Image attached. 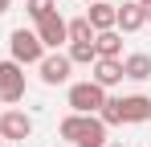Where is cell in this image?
<instances>
[{
  "mask_svg": "<svg viewBox=\"0 0 151 147\" xmlns=\"http://www.w3.org/2000/svg\"><path fill=\"white\" fill-rule=\"evenodd\" d=\"M98 119L106 127H123V122H151V98L147 94H123V98H106L98 110Z\"/></svg>",
  "mask_w": 151,
  "mask_h": 147,
  "instance_id": "2",
  "label": "cell"
},
{
  "mask_svg": "<svg viewBox=\"0 0 151 147\" xmlns=\"http://www.w3.org/2000/svg\"><path fill=\"white\" fill-rule=\"evenodd\" d=\"M53 4H57V0H53Z\"/></svg>",
  "mask_w": 151,
  "mask_h": 147,
  "instance_id": "23",
  "label": "cell"
},
{
  "mask_svg": "<svg viewBox=\"0 0 151 147\" xmlns=\"http://www.w3.org/2000/svg\"><path fill=\"white\" fill-rule=\"evenodd\" d=\"M94 49H98V57H123V37H119V29L94 33Z\"/></svg>",
  "mask_w": 151,
  "mask_h": 147,
  "instance_id": "13",
  "label": "cell"
},
{
  "mask_svg": "<svg viewBox=\"0 0 151 147\" xmlns=\"http://www.w3.org/2000/svg\"><path fill=\"white\" fill-rule=\"evenodd\" d=\"M0 98L4 102H21L25 98V66H17L12 57L0 61Z\"/></svg>",
  "mask_w": 151,
  "mask_h": 147,
  "instance_id": "7",
  "label": "cell"
},
{
  "mask_svg": "<svg viewBox=\"0 0 151 147\" xmlns=\"http://www.w3.org/2000/svg\"><path fill=\"white\" fill-rule=\"evenodd\" d=\"M106 147H127V143H106Z\"/></svg>",
  "mask_w": 151,
  "mask_h": 147,
  "instance_id": "18",
  "label": "cell"
},
{
  "mask_svg": "<svg viewBox=\"0 0 151 147\" xmlns=\"http://www.w3.org/2000/svg\"><path fill=\"white\" fill-rule=\"evenodd\" d=\"M147 24H151V4H147Z\"/></svg>",
  "mask_w": 151,
  "mask_h": 147,
  "instance_id": "17",
  "label": "cell"
},
{
  "mask_svg": "<svg viewBox=\"0 0 151 147\" xmlns=\"http://www.w3.org/2000/svg\"><path fill=\"white\" fill-rule=\"evenodd\" d=\"M86 21H90V29H94V33H106V29H114V21H119V4H110V0H98V4H90V8H86Z\"/></svg>",
  "mask_w": 151,
  "mask_h": 147,
  "instance_id": "11",
  "label": "cell"
},
{
  "mask_svg": "<svg viewBox=\"0 0 151 147\" xmlns=\"http://www.w3.org/2000/svg\"><path fill=\"white\" fill-rule=\"evenodd\" d=\"M102 102H106V90L98 82H74L70 86V110L74 115H98Z\"/></svg>",
  "mask_w": 151,
  "mask_h": 147,
  "instance_id": "4",
  "label": "cell"
},
{
  "mask_svg": "<svg viewBox=\"0 0 151 147\" xmlns=\"http://www.w3.org/2000/svg\"><path fill=\"white\" fill-rule=\"evenodd\" d=\"M139 4H143V8H147V4H151V0H139Z\"/></svg>",
  "mask_w": 151,
  "mask_h": 147,
  "instance_id": "20",
  "label": "cell"
},
{
  "mask_svg": "<svg viewBox=\"0 0 151 147\" xmlns=\"http://www.w3.org/2000/svg\"><path fill=\"white\" fill-rule=\"evenodd\" d=\"M57 147H70V143H57Z\"/></svg>",
  "mask_w": 151,
  "mask_h": 147,
  "instance_id": "21",
  "label": "cell"
},
{
  "mask_svg": "<svg viewBox=\"0 0 151 147\" xmlns=\"http://www.w3.org/2000/svg\"><path fill=\"white\" fill-rule=\"evenodd\" d=\"M33 33L41 37V45H45V49H61V45H70V29H65V17H61L57 8H53L49 17H41Z\"/></svg>",
  "mask_w": 151,
  "mask_h": 147,
  "instance_id": "5",
  "label": "cell"
},
{
  "mask_svg": "<svg viewBox=\"0 0 151 147\" xmlns=\"http://www.w3.org/2000/svg\"><path fill=\"white\" fill-rule=\"evenodd\" d=\"M33 135V119H29L25 110H4L0 115V139H8V143H21V139H29Z\"/></svg>",
  "mask_w": 151,
  "mask_h": 147,
  "instance_id": "8",
  "label": "cell"
},
{
  "mask_svg": "<svg viewBox=\"0 0 151 147\" xmlns=\"http://www.w3.org/2000/svg\"><path fill=\"white\" fill-rule=\"evenodd\" d=\"M70 70H74V61H70L65 53H57V49L37 61V74H41L45 86H65V82H70Z\"/></svg>",
  "mask_w": 151,
  "mask_h": 147,
  "instance_id": "6",
  "label": "cell"
},
{
  "mask_svg": "<svg viewBox=\"0 0 151 147\" xmlns=\"http://www.w3.org/2000/svg\"><path fill=\"white\" fill-rule=\"evenodd\" d=\"M82 4H98V0H82Z\"/></svg>",
  "mask_w": 151,
  "mask_h": 147,
  "instance_id": "19",
  "label": "cell"
},
{
  "mask_svg": "<svg viewBox=\"0 0 151 147\" xmlns=\"http://www.w3.org/2000/svg\"><path fill=\"white\" fill-rule=\"evenodd\" d=\"M65 57H70L74 66H94V61H98V49H94V41H70Z\"/></svg>",
  "mask_w": 151,
  "mask_h": 147,
  "instance_id": "14",
  "label": "cell"
},
{
  "mask_svg": "<svg viewBox=\"0 0 151 147\" xmlns=\"http://www.w3.org/2000/svg\"><path fill=\"white\" fill-rule=\"evenodd\" d=\"M53 8H57L53 0H25V12L33 17V21H41V17H49Z\"/></svg>",
  "mask_w": 151,
  "mask_h": 147,
  "instance_id": "16",
  "label": "cell"
},
{
  "mask_svg": "<svg viewBox=\"0 0 151 147\" xmlns=\"http://www.w3.org/2000/svg\"><path fill=\"white\" fill-rule=\"evenodd\" d=\"M123 78L147 82L151 78V53H131V57H123Z\"/></svg>",
  "mask_w": 151,
  "mask_h": 147,
  "instance_id": "12",
  "label": "cell"
},
{
  "mask_svg": "<svg viewBox=\"0 0 151 147\" xmlns=\"http://www.w3.org/2000/svg\"><path fill=\"white\" fill-rule=\"evenodd\" d=\"M57 135L70 147H106V122L98 115H74L70 110L57 127Z\"/></svg>",
  "mask_w": 151,
  "mask_h": 147,
  "instance_id": "1",
  "label": "cell"
},
{
  "mask_svg": "<svg viewBox=\"0 0 151 147\" xmlns=\"http://www.w3.org/2000/svg\"><path fill=\"white\" fill-rule=\"evenodd\" d=\"M0 147H8V143H0Z\"/></svg>",
  "mask_w": 151,
  "mask_h": 147,
  "instance_id": "22",
  "label": "cell"
},
{
  "mask_svg": "<svg viewBox=\"0 0 151 147\" xmlns=\"http://www.w3.org/2000/svg\"><path fill=\"white\" fill-rule=\"evenodd\" d=\"M65 29H70V41H94V29H90V21H86V17L65 21Z\"/></svg>",
  "mask_w": 151,
  "mask_h": 147,
  "instance_id": "15",
  "label": "cell"
},
{
  "mask_svg": "<svg viewBox=\"0 0 151 147\" xmlns=\"http://www.w3.org/2000/svg\"><path fill=\"white\" fill-rule=\"evenodd\" d=\"M90 82H98L102 90L119 86V82H123V57H98V61H94V74H90Z\"/></svg>",
  "mask_w": 151,
  "mask_h": 147,
  "instance_id": "9",
  "label": "cell"
},
{
  "mask_svg": "<svg viewBox=\"0 0 151 147\" xmlns=\"http://www.w3.org/2000/svg\"><path fill=\"white\" fill-rule=\"evenodd\" d=\"M8 53H12L17 66H37L49 49L41 45V37H37L33 29H12V37H8Z\"/></svg>",
  "mask_w": 151,
  "mask_h": 147,
  "instance_id": "3",
  "label": "cell"
},
{
  "mask_svg": "<svg viewBox=\"0 0 151 147\" xmlns=\"http://www.w3.org/2000/svg\"><path fill=\"white\" fill-rule=\"evenodd\" d=\"M147 24V8L139 4V0H123L119 4V21H114V29H123V33H139Z\"/></svg>",
  "mask_w": 151,
  "mask_h": 147,
  "instance_id": "10",
  "label": "cell"
},
{
  "mask_svg": "<svg viewBox=\"0 0 151 147\" xmlns=\"http://www.w3.org/2000/svg\"><path fill=\"white\" fill-rule=\"evenodd\" d=\"M0 102H4V98H0Z\"/></svg>",
  "mask_w": 151,
  "mask_h": 147,
  "instance_id": "24",
  "label": "cell"
}]
</instances>
